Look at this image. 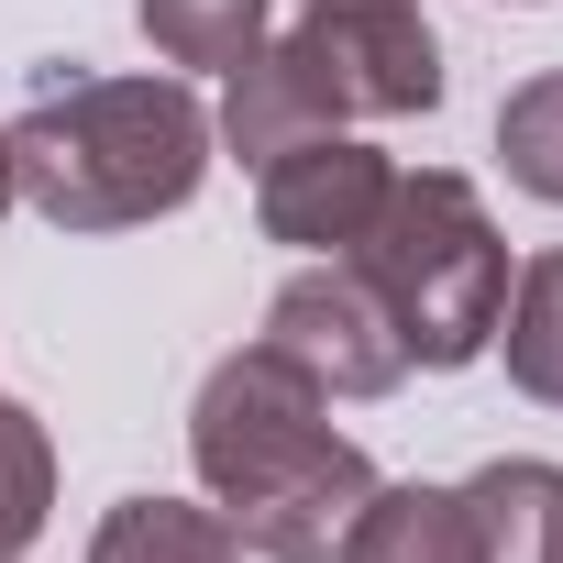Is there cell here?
<instances>
[{
    "mask_svg": "<svg viewBox=\"0 0 563 563\" xmlns=\"http://www.w3.org/2000/svg\"><path fill=\"white\" fill-rule=\"evenodd\" d=\"M387 177H398V166H387L365 133H310V144H288V155L254 166V221H265V243L343 254V243L376 221Z\"/></svg>",
    "mask_w": 563,
    "mask_h": 563,
    "instance_id": "8992f818",
    "label": "cell"
},
{
    "mask_svg": "<svg viewBox=\"0 0 563 563\" xmlns=\"http://www.w3.org/2000/svg\"><path fill=\"white\" fill-rule=\"evenodd\" d=\"M497 155H508V177H519L530 199L563 210V67H552V78H519V89L497 100Z\"/></svg>",
    "mask_w": 563,
    "mask_h": 563,
    "instance_id": "5bb4252c",
    "label": "cell"
},
{
    "mask_svg": "<svg viewBox=\"0 0 563 563\" xmlns=\"http://www.w3.org/2000/svg\"><path fill=\"white\" fill-rule=\"evenodd\" d=\"M475 563H563V464L552 453H497L464 475Z\"/></svg>",
    "mask_w": 563,
    "mask_h": 563,
    "instance_id": "ba28073f",
    "label": "cell"
},
{
    "mask_svg": "<svg viewBox=\"0 0 563 563\" xmlns=\"http://www.w3.org/2000/svg\"><path fill=\"white\" fill-rule=\"evenodd\" d=\"M133 23L166 67L188 78H232L254 45H265V0H133Z\"/></svg>",
    "mask_w": 563,
    "mask_h": 563,
    "instance_id": "7c38bea8",
    "label": "cell"
},
{
    "mask_svg": "<svg viewBox=\"0 0 563 563\" xmlns=\"http://www.w3.org/2000/svg\"><path fill=\"white\" fill-rule=\"evenodd\" d=\"M210 133L243 155V166H265V155H288V144H310V133H343L332 111H321V89H310V67H299V45L288 34H265L232 78H221V111H210Z\"/></svg>",
    "mask_w": 563,
    "mask_h": 563,
    "instance_id": "52a82bcc",
    "label": "cell"
},
{
    "mask_svg": "<svg viewBox=\"0 0 563 563\" xmlns=\"http://www.w3.org/2000/svg\"><path fill=\"white\" fill-rule=\"evenodd\" d=\"M89 563H243V541L221 530L210 497H122L89 530Z\"/></svg>",
    "mask_w": 563,
    "mask_h": 563,
    "instance_id": "30bf717a",
    "label": "cell"
},
{
    "mask_svg": "<svg viewBox=\"0 0 563 563\" xmlns=\"http://www.w3.org/2000/svg\"><path fill=\"white\" fill-rule=\"evenodd\" d=\"M210 155H221V133H210V100L188 78L67 67L12 122V199L45 210L56 232H133V221L188 210Z\"/></svg>",
    "mask_w": 563,
    "mask_h": 563,
    "instance_id": "7a4b0ae2",
    "label": "cell"
},
{
    "mask_svg": "<svg viewBox=\"0 0 563 563\" xmlns=\"http://www.w3.org/2000/svg\"><path fill=\"white\" fill-rule=\"evenodd\" d=\"M486 354H508V387L519 398L563 409V243L508 276V310H497V343Z\"/></svg>",
    "mask_w": 563,
    "mask_h": 563,
    "instance_id": "8fae6325",
    "label": "cell"
},
{
    "mask_svg": "<svg viewBox=\"0 0 563 563\" xmlns=\"http://www.w3.org/2000/svg\"><path fill=\"white\" fill-rule=\"evenodd\" d=\"M45 519H56V442L23 398H0V563H23Z\"/></svg>",
    "mask_w": 563,
    "mask_h": 563,
    "instance_id": "4fadbf2b",
    "label": "cell"
},
{
    "mask_svg": "<svg viewBox=\"0 0 563 563\" xmlns=\"http://www.w3.org/2000/svg\"><path fill=\"white\" fill-rule=\"evenodd\" d=\"M288 45H299V67L343 133L442 111V34L420 23V0H310Z\"/></svg>",
    "mask_w": 563,
    "mask_h": 563,
    "instance_id": "277c9868",
    "label": "cell"
},
{
    "mask_svg": "<svg viewBox=\"0 0 563 563\" xmlns=\"http://www.w3.org/2000/svg\"><path fill=\"white\" fill-rule=\"evenodd\" d=\"M188 464H199V497L221 508V530L254 563H332L354 508L376 497V453L354 431H332V398L276 343H243L199 376Z\"/></svg>",
    "mask_w": 563,
    "mask_h": 563,
    "instance_id": "6da1fadb",
    "label": "cell"
},
{
    "mask_svg": "<svg viewBox=\"0 0 563 563\" xmlns=\"http://www.w3.org/2000/svg\"><path fill=\"white\" fill-rule=\"evenodd\" d=\"M332 563H475V519H464V486H431V475H376V497L354 508L343 552Z\"/></svg>",
    "mask_w": 563,
    "mask_h": 563,
    "instance_id": "9c48e42d",
    "label": "cell"
},
{
    "mask_svg": "<svg viewBox=\"0 0 563 563\" xmlns=\"http://www.w3.org/2000/svg\"><path fill=\"white\" fill-rule=\"evenodd\" d=\"M0 210H12V122H0Z\"/></svg>",
    "mask_w": 563,
    "mask_h": 563,
    "instance_id": "9a60e30c",
    "label": "cell"
},
{
    "mask_svg": "<svg viewBox=\"0 0 563 563\" xmlns=\"http://www.w3.org/2000/svg\"><path fill=\"white\" fill-rule=\"evenodd\" d=\"M343 265L387 299L409 365L453 376V365H475V354L497 343V310H508V243H497L475 177H453V166H398L387 199H376V221L343 243Z\"/></svg>",
    "mask_w": 563,
    "mask_h": 563,
    "instance_id": "3957f363",
    "label": "cell"
},
{
    "mask_svg": "<svg viewBox=\"0 0 563 563\" xmlns=\"http://www.w3.org/2000/svg\"><path fill=\"white\" fill-rule=\"evenodd\" d=\"M254 343H276L332 409L343 398H387L398 376H409V343H398V321H387V299L365 288V276L343 265V254H321V265H299L288 288L265 299V332Z\"/></svg>",
    "mask_w": 563,
    "mask_h": 563,
    "instance_id": "5b68a950",
    "label": "cell"
}]
</instances>
